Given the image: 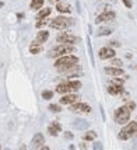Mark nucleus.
<instances>
[{
    "label": "nucleus",
    "mask_w": 137,
    "mask_h": 150,
    "mask_svg": "<svg viewBox=\"0 0 137 150\" xmlns=\"http://www.w3.org/2000/svg\"><path fill=\"white\" fill-rule=\"evenodd\" d=\"M77 63H78V58L77 56L66 55V56H62L60 59H57L55 62V66L60 72H76V70H80L77 67Z\"/></svg>",
    "instance_id": "obj_1"
},
{
    "label": "nucleus",
    "mask_w": 137,
    "mask_h": 150,
    "mask_svg": "<svg viewBox=\"0 0 137 150\" xmlns=\"http://www.w3.org/2000/svg\"><path fill=\"white\" fill-rule=\"evenodd\" d=\"M76 51L73 45H69V43H60L59 46H55L52 51L48 54L49 58H59V56H66V55H70L72 52Z\"/></svg>",
    "instance_id": "obj_2"
},
{
    "label": "nucleus",
    "mask_w": 137,
    "mask_h": 150,
    "mask_svg": "<svg viewBox=\"0 0 137 150\" xmlns=\"http://www.w3.org/2000/svg\"><path fill=\"white\" fill-rule=\"evenodd\" d=\"M81 87L80 81H67V83H60L56 87V91L60 94H67V93H74Z\"/></svg>",
    "instance_id": "obj_3"
},
{
    "label": "nucleus",
    "mask_w": 137,
    "mask_h": 150,
    "mask_svg": "<svg viewBox=\"0 0 137 150\" xmlns=\"http://www.w3.org/2000/svg\"><path fill=\"white\" fill-rule=\"evenodd\" d=\"M130 118V109L126 107V105H123V107L117 108L115 112V121L119 124V125H123V124H126L127 121Z\"/></svg>",
    "instance_id": "obj_4"
},
{
    "label": "nucleus",
    "mask_w": 137,
    "mask_h": 150,
    "mask_svg": "<svg viewBox=\"0 0 137 150\" xmlns=\"http://www.w3.org/2000/svg\"><path fill=\"white\" fill-rule=\"evenodd\" d=\"M73 18H66V17H56L51 21V27L56 30H64L73 24Z\"/></svg>",
    "instance_id": "obj_5"
},
{
    "label": "nucleus",
    "mask_w": 137,
    "mask_h": 150,
    "mask_svg": "<svg viewBox=\"0 0 137 150\" xmlns=\"http://www.w3.org/2000/svg\"><path fill=\"white\" fill-rule=\"evenodd\" d=\"M136 130H137V124L133 121V122H130L129 125H126L125 128L119 132V139H120V140H127L130 136H133V135H134V132H136Z\"/></svg>",
    "instance_id": "obj_6"
},
{
    "label": "nucleus",
    "mask_w": 137,
    "mask_h": 150,
    "mask_svg": "<svg viewBox=\"0 0 137 150\" xmlns=\"http://www.w3.org/2000/svg\"><path fill=\"white\" fill-rule=\"evenodd\" d=\"M78 41L74 35L72 34H67V32H64V34H60L59 37H57V42L60 43H69V45H72V43H76Z\"/></svg>",
    "instance_id": "obj_7"
},
{
    "label": "nucleus",
    "mask_w": 137,
    "mask_h": 150,
    "mask_svg": "<svg viewBox=\"0 0 137 150\" xmlns=\"http://www.w3.org/2000/svg\"><path fill=\"white\" fill-rule=\"evenodd\" d=\"M113 18H115V13H113V11H105V13H102L101 16L97 17L95 22L99 24V22H104V21H111V20H113Z\"/></svg>",
    "instance_id": "obj_8"
},
{
    "label": "nucleus",
    "mask_w": 137,
    "mask_h": 150,
    "mask_svg": "<svg viewBox=\"0 0 137 150\" xmlns=\"http://www.w3.org/2000/svg\"><path fill=\"white\" fill-rule=\"evenodd\" d=\"M43 143H45V138H43V135H42V133H36V135L34 136L32 143H31V145H32V149H34V150L39 149Z\"/></svg>",
    "instance_id": "obj_9"
},
{
    "label": "nucleus",
    "mask_w": 137,
    "mask_h": 150,
    "mask_svg": "<svg viewBox=\"0 0 137 150\" xmlns=\"http://www.w3.org/2000/svg\"><path fill=\"white\" fill-rule=\"evenodd\" d=\"M77 101H78V94H73V93H69L67 96L60 98V102L62 104H74Z\"/></svg>",
    "instance_id": "obj_10"
},
{
    "label": "nucleus",
    "mask_w": 137,
    "mask_h": 150,
    "mask_svg": "<svg viewBox=\"0 0 137 150\" xmlns=\"http://www.w3.org/2000/svg\"><path fill=\"white\" fill-rule=\"evenodd\" d=\"M73 111L76 112H83V114H88L91 111V107L85 102H78V104H74L73 105Z\"/></svg>",
    "instance_id": "obj_11"
},
{
    "label": "nucleus",
    "mask_w": 137,
    "mask_h": 150,
    "mask_svg": "<svg viewBox=\"0 0 137 150\" xmlns=\"http://www.w3.org/2000/svg\"><path fill=\"white\" fill-rule=\"evenodd\" d=\"M115 56V51L111 48H102L99 49V58L101 59H112Z\"/></svg>",
    "instance_id": "obj_12"
},
{
    "label": "nucleus",
    "mask_w": 137,
    "mask_h": 150,
    "mask_svg": "<svg viewBox=\"0 0 137 150\" xmlns=\"http://www.w3.org/2000/svg\"><path fill=\"white\" fill-rule=\"evenodd\" d=\"M73 126L78 130H85V129L90 128V124L85 121V119H76L73 122Z\"/></svg>",
    "instance_id": "obj_13"
},
{
    "label": "nucleus",
    "mask_w": 137,
    "mask_h": 150,
    "mask_svg": "<svg viewBox=\"0 0 137 150\" xmlns=\"http://www.w3.org/2000/svg\"><path fill=\"white\" fill-rule=\"evenodd\" d=\"M105 73L109 76H122L123 75V70L120 67H105Z\"/></svg>",
    "instance_id": "obj_14"
},
{
    "label": "nucleus",
    "mask_w": 137,
    "mask_h": 150,
    "mask_svg": "<svg viewBox=\"0 0 137 150\" xmlns=\"http://www.w3.org/2000/svg\"><path fill=\"white\" fill-rule=\"evenodd\" d=\"M48 38H49V32L48 31H39L38 32V35H36V42L43 43L45 41H48Z\"/></svg>",
    "instance_id": "obj_15"
},
{
    "label": "nucleus",
    "mask_w": 137,
    "mask_h": 150,
    "mask_svg": "<svg viewBox=\"0 0 137 150\" xmlns=\"http://www.w3.org/2000/svg\"><path fill=\"white\" fill-rule=\"evenodd\" d=\"M41 51H42V46H41V43L39 42L35 41V42H32L31 45H30V52H31V54L36 55V54H39Z\"/></svg>",
    "instance_id": "obj_16"
},
{
    "label": "nucleus",
    "mask_w": 137,
    "mask_h": 150,
    "mask_svg": "<svg viewBox=\"0 0 137 150\" xmlns=\"http://www.w3.org/2000/svg\"><path fill=\"white\" fill-rule=\"evenodd\" d=\"M56 10L59 11V13H70L72 9H70V6L66 4V3H57V4H56Z\"/></svg>",
    "instance_id": "obj_17"
},
{
    "label": "nucleus",
    "mask_w": 137,
    "mask_h": 150,
    "mask_svg": "<svg viewBox=\"0 0 137 150\" xmlns=\"http://www.w3.org/2000/svg\"><path fill=\"white\" fill-rule=\"evenodd\" d=\"M60 129H62V128H60V125H59L57 122H53L52 125L49 126V129H48V130H49V133H51L52 136H56V135L60 132Z\"/></svg>",
    "instance_id": "obj_18"
},
{
    "label": "nucleus",
    "mask_w": 137,
    "mask_h": 150,
    "mask_svg": "<svg viewBox=\"0 0 137 150\" xmlns=\"http://www.w3.org/2000/svg\"><path fill=\"white\" fill-rule=\"evenodd\" d=\"M122 90H123V86H117V84H111V86L108 87V91L111 93V94H119V93H122Z\"/></svg>",
    "instance_id": "obj_19"
},
{
    "label": "nucleus",
    "mask_w": 137,
    "mask_h": 150,
    "mask_svg": "<svg viewBox=\"0 0 137 150\" xmlns=\"http://www.w3.org/2000/svg\"><path fill=\"white\" fill-rule=\"evenodd\" d=\"M87 49H88V55H90V60H91V64L94 66V64H95V60H94V55H92V46H91V41H90V38L87 39Z\"/></svg>",
    "instance_id": "obj_20"
},
{
    "label": "nucleus",
    "mask_w": 137,
    "mask_h": 150,
    "mask_svg": "<svg viewBox=\"0 0 137 150\" xmlns=\"http://www.w3.org/2000/svg\"><path fill=\"white\" fill-rule=\"evenodd\" d=\"M112 32H113L112 28H109V27H102V28H99V31H98V37L109 35V34H112Z\"/></svg>",
    "instance_id": "obj_21"
},
{
    "label": "nucleus",
    "mask_w": 137,
    "mask_h": 150,
    "mask_svg": "<svg viewBox=\"0 0 137 150\" xmlns=\"http://www.w3.org/2000/svg\"><path fill=\"white\" fill-rule=\"evenodd\" d=\"M43 6V0H32L31 1V9L32 10H38Z\"/></svg>",
    "instance_id": "obj_22"
},
{
    "label": "nucleus",
    "mask_w": 137,
    "mask_h": 150,
    "mask_svg": "<svg viewBox=\"0 0 137 150\" xmlns=\"http://www.w3.org/2000/svg\"><path fill=\"white\" fill-rule=\"evenodd\" d=\"M51 11H52L51 9H43V10H41L39 13H38V18H39V20H42V18H46V17L51 14Z\"/></svg>",
    "instance_id": "obj_23"
},
{
    "label": "nucleus",
    "mask_w": 137,
    "mask_h": 150,
    "mask_svg": "<svg viewBox=\"0 0 137 150\" xmlns=\"http://www.w3.org/2000/svg\"><path fill=\"white\" fill-rule=\"evenodd\" d=\"M95 138H97V133L94 130H90V132H87L84 135V140H94Z\"/></svg>",
    "instance_id": "obj_24"
},
{
    "label": "nucleus",
    "mask_w": 137,
    "mask_h": 150,
    "mask_svg": "<svg viewBox=\"0 0 137 150\" xmlns=\"http://www.w3.org/2000/svg\"><path fill=\"white\" fill-rule=\"evenodd\" d=\"M42 97L45 98V100H51V98L53 97V93H52V91H48V90H46V91H43V93H42Z\"/></svg>",
    "instance_id": "obj_25"
},
{
    "label": "nucleus",
    "mask_w": 137,
    "mask_h": 150,
    "mask_svg": "<svg viewBox=\"0 0 137 150\" xmlns=\"http://www.w3.org/2000/svg\"><path fill=\"white\" fill-rule=\"evenodd\" d=\"M49 109H51V111H53V112H59L62 108L59 107V105H56V104H51V105H49Z\"/></svg>",
    "instance_id": "obj_26"
},
{
    "label": "nucleus",
    "mask_w": 137,
    "mask_h": 150,
    "mask_svg": "<svg viewBox=\"0 0 137 150\" xmlns=\"http://www.w3.org/2000/svg\"><path fill=\"white\" fill-rule=\"evenodd\" d=\"M46 24H48V20H46V18H42V20H39V21L36 22V27H39V28H41V27L46 25Z\"/></svg>",
    "instance_id": "obj_27"
},
{
    "label": "nucleus",
    "mask_w": 137,
    "mask_h": 150,
    "mask_svg": "<svg viewBox=\"0 0 137 150\" xmlns=\"http://www.w3.org/2000/svg\"><path fill=\"white\" fill-rule=\"evenodd\" d=\"M92 150H102V143H99V142H95L94 146H92Z\"/></svg>",
    "instance_id": "obj_28"
},
{
    "label": "nucleus",
    "mask_w": 137,
    "mask_h": 150,
    "mask_svg": "<svg viewBox=\"0 0 137 150\" xmlns=\"http://www.w3.org/2000/svg\"><path fill=\"white\" fill-rule=\"evenodd\" d=\"M112 64H115L116 67H120V66L123 64V62H122L120 59H113V60H112Z\"/></svg>",
    "instance_id": "obj_29"
},
{
    "label": "nucleus",
    "mask_w": 137,
    "mask_h": 150,
    "mask_svg": "<svg viewBox=\"0 0 137 150\" xmlns=\"http://www.w3.org/2000/svg\"><path fill=\"white\" fill-rule=\"evenodd\" d=\"M111 84H117V86H123V81H122V80H117V79H115V80H112V81H111Z\"/></svg>",
    "instance_id": "obj_30"
},
{
    "label": "nucleus",
    "mask_w": 137,
    "mask_h": 150,
    "mask_svg": "<svg viewBox=\"0 0 137 150\" xmlns=\"http://www.w3.org/2000/svg\"><path fill=\"white\" fill-rule=\"evenodd\" d=\"M123 4L126 6L127 9H130V7L133 6V4H132V0H123Z\"/></svg>",
    "instance_id": "obj_31"
},
{
    "label": "nucleus",
    "mask_w": 137,
    "mask_h": 150,
    "mask_svg": "<svg viewBox=\"0 0 137 150\" xmlns=\"http://www.w3.org/2000/svg\"><path fill=\"white\" fill-rule=\"evenodd\" d=\"M64 136H66V139H69V140L73 139V133H72V132H66V133H64Z\"/></svg>",
    "instance_id": "obj_32"
},
{
    "label": "nucleus",
    "mask_w": 137,
    "mask_h": 150,
    "mask_svg": "<svg viewBox=\"0 0 137 150\" xmlns=\"http://www.w3.org/2000/svg\"><path fill=\"white\" fill-rule=\"evenodd\" d=\"M126 107L129 108V109H130V111H133V109H134V108H136V104H134V102H129V104H127Z\"/></svg>",
    "instance_id": "obj_33"
},
{
    "label": "nucleus",
    "mask_w": 137,
    "mask_h": 150,
    "mask_svg": "<svg viewBox=\"0 0 137 150\" xmlns=\"http://www.w3.org/2000/svg\"><path fill=\"white\" fill-rule=\"evenodd\" d=\"M99 109H101V114H102V118L105 119V112H104V107H102V105H99Z\"/></svg>",
    "instance_id": "obj_34"
},
{
    "label": "nucleus",
    "mask_w": 137,
    "mask_h": 150,
    "mask_svg": "<svg viewBox=\"0 0 137 150\" xmlns=\"http://www.w3.org/2000/svg\"><path fill=\"white\" fill-rule=\"evenodd\" d=\"M76 7H77V11H78V13H80V11H81V9H80V3H78V1H77V3H76Z\"/></svg>",
    "instance_id": "obj_35"
},
{
    "label": "nucleus",
    "mask_w": 137,
    "mask_h": 150,
    "mask_svg": "<svg viewBox=\"0 0 137 150\" xmlns=\"http://www.w3.org/2000/svg\"><path fill=\"white\" fill-rule=\"evenodd\" d=\"M133 150H137V142L134 143V145H133Z\"/></svg>",
    "instance_id": "obj_36"
},
{
    "label": "nucleus",
    "mask_w": 137,
    "mask_h": 150,
    "mask_svg": "<svg viewBox=\"0 0 137 150\" xmlns=\"http://www.w3.org/2000/svg\"><path fill=\"white\" fill-rule=\"evenodd\" d=\"M20 150H27V147H25V146H24V145H22L21 147H20Z\"/></svg>",
    "instance_id": "obj_37"
},
{
    "label": "nucleus",
    "mask_w": 137,
    "mask_h": 150,
    "mask_svg": "<svg viewBox=\"0 0 137 150\" xmlns=\"http://www.w3.org/2000/svg\"><path fill=\"white\" fill-rule=\"evenodd\" d=\"M41 150H51V149H49V147H46V146H45V147H42V149H41Z\"/></svg>",
    "instance_id": "obj_38"
},
{
    "label": "nucleus",
    "mask_w": 137,
    "mask_h": 150,
    "mask_svg": "<svg viewBox=\"0 0 137 150\" xmlns=\"http://www.w3.org/2000/svg\"><path fill=\"white\" fill-rule=\"evenodd\" d=\"M111 1H112V3H115V1H116V0H111Z\"/></svg>",
    "instance_id": "obj_39"
},
{
    "label": "nucleus",
    "mask_w": 137,
    "mask_h": 150,
    "mask_svg": "<svg viewBox=\"0 0 137 150\" xmlns=\"http://www.w3.org/2000/svg\"><path fill=\"white\" fill-rule=\"evenodd\" d=\"M51 1H59V0H51Z\"/></svg>",
    "instance_id": "obj_40"
},
{
    "label": "nucleus",
    "mask_w": 137,
    "mask_h": 150,
    "mask_svg": "<svg viewBox=\"0 0 137 150\" xmlns=\"http://www.w3.org/2000/svg\"><path fill=\"white\" fill-rule=\"evenodd\" d=\"M1 6H3V3H0V7H1Z\"/></svg>",
    "instance_id": "obj_41"
},
{
    "label": "nucleus",
    "mask_w": 137,
    "mask_h": 150,
    "mask_svg": "<svg viewBox=\"0 0 137 150\" xmlns=\"http://www.w3.org/2000/svg\"><path fill=\"white\" fill-rule=\"evenodd\" d=\"M134 133H136V136H137V132H134Z\"/></svg>",
    "instance_id": "obj_42"
}]
</instances>
